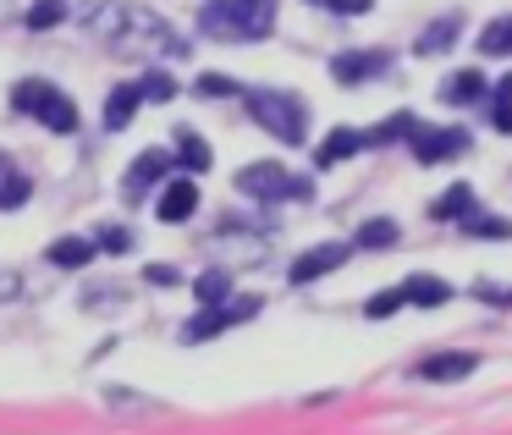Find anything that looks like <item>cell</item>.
<instances>
[{
  "label": "cell",
  "instance_id": "cell-1",
  "mask_svg": "<svg viewBox=\"0 0 512 435\" xmlns=\"http://www.w3.org/2000/svg\"><path fill=\"white\" fill-rule=\"evenodd\" d=\"M276 23V0H226L204 12V34L215 39H265Z\"/></svg>",
  "mask_w": 512,
  "mask_h": 435
},
{
  "label": "cell",
  "instance_id": "cell-2",
  "mask_svg": "<svg viewBox=\"0 0 512 435\" xmlns=\"http://www.w3.org/2000/svg\"><path fill=\"white\" fill-rule=\"evenodd\" d=\"M248 116H254L265 133H276L281 144H303V133H309V116H303V100L298 94H281V89H254L248 94Z\"/></svg>",
  "mask_w": 512,
  "mask_h": 435
},
{
  "label": "cell",
  "instance_id": "cell-3",
  "mask_svg": "<svg viewBox=\"0 0 512 435\" xmlns=\"http://www.w3.org/2000/svg\"><path fill=\"white\" fill-rule=\"evenodd\" d=\"M12 105H17V111H28V116H39L50 133H72V127H78V105H72L61 89H50L45 78L17 83V89H12Z\"/></svg>",
  "mask_w": 512,
  "mask_h": 435
},
{
  "label": "cell",
  "instance_id": "cell-4",
  "mask_svg": "<svg viewBox=\"0 0 512 435\" xmlns=\"http://www.w3.org/2000/svg\"><path fill=\"white\" fill-rule=\"evenodd\" d=\"M259 314V298H243V303H215V309H204L199 320H188L182 325V342H210L215 331H226V325H237V320H254Z\"/></svg>",
  "mask_w": 512,
  "mask_h": 435
},
{
  "label": "cell",
  "instance_id": "cell-5",
  "mask_svg": "<svg viewBox=\"0 0 512 435\" xmlns=\"http://www.w3.org/2000/svg\"><path fill=\"white\" fill-rule=\"evenodd\" d=\"M237 193H254V199H281V193H303V182H292L281 166L259 160V166H243V171H237Z\"/></svg>",
  "mask_w": 512,
  "mask_h": 435
},
{
  "label": "cell",
  "instance_id": "cell-6",
  "mask_svg": "<svg viewBox=\"0 0 512 435\" xmlns=\"http://www.w3.org/2000/svg\"><path fill=\"white\" fill-rule=\"evenodd\" d=\"M468 144V133L463 127H435V133H413V155L424 160V166H435V160H446V155H457V149Z\"/></svg>",
  "mask_w": 512,
  "mask_h": 435
},
{
  "label": "cell",
  "instance_id": "cell-7",
  "mask_svg": "<svg viewBox=\"0 0 512 435\" xmlns=\"http://www.w3.org/2000/svg\"><path fill=\"white\" fill-rule=\"evenodd\" d=\"M375 72H386V56H380V50H347V56L331 61V78H342V83H364V78H375Z\"/></svg>",
  "mask_w": 512,
  "mask_h": 435
},
{
  "label": "cell",
  "instance_id": "cell-8",
  "mask_svg": "<svg viewBox=\"0 0 512 435\" xmlns=\"http://www.w3.org/2000/svg\"><path fill=\"white\" fill-rule=\"evenodd\" d=\"M138 105H144V89H138V83H116V89L105 94V127H111V133H122V127L133 122Z\"/></svg>",
  "mask_w": 512,
  "mask_h": 435
},
{
  "label": "cell",
  "instance_id": "cell-9",
  "mask_svg": "<svg viewBox=\"0 0 512 435\" xmlns=\"http://www.w3.org/2000/svg\"><path fill=\"white\" fill-rule=\"evenodd\" d=\"M347 259V248H336V243H325V248H309L303 259H292V281L298 287H309L314 276H325V270H336Z\"/></svg>",
  "mask_w": 512,
  "mask_h": 435
},
{
  "label": "cell",
  "instance_id": "cell-10",
  "mask_svg": "<svg viewBox=\"0 0 512 435\" xmlns=\"http://www.w3.org/2000/svg\"><path fill=\"white\" fill-rule=\"evenodd\" d=\"M199 210V188H193V177H182V182H171L166 193H160V221H188V215Z\"/></svg>",
  "mask_w": 512,
  "mask_h": 435
},
{
  "label": "cell",
  "instance_id": "cell-11",
  "mask_svg": "<svg viewBox=\"0 0 512 435\" xmlns=\"http://www.w3.org/2000/svg\"><path fill=\"white\" fill-rule=\"evenodd\" d=\"M474 364H479L474 353H430L419 364V375L424 380H463V375H474Z\"/></svg>",
  "mask_w": 512,
  "mask_h": 435
},
{
  "label": "cell",
  "instance_id": "cell-12",
  "mask_svg": "<svg viewBox=\"0 0 512 435\" xmlns=\"http://www.w3.org/2000/svg\"><path fill=\"white\" fill-rule=\"evenodd\" d=\"M402 298L419 303V309H441V303L452 298V287H446L441 276H408L402 281Z\"/></svg>",
  "mask_w": 512,
  "mask_h": 435
},
{
  "label": "cell",
  "instance_id": "cell-13",
  "mask_svg": "<svg viewBox=\"0 0 512 435\" xmlns=\"http://www.w3.org/2000/svg\"><path fill=\"white\" fill-rule=\"evenodd\" d=\"M28 193H34L28 171H17L12 160L0 155V210H17V204H28Z\"/></svg>",
  "mask_w": 512,
  "mask_h": 435
},
{
  "label": "cell",
  "instance_id": "cell-14",
  "mask_svg": "<svg viewBox=\"0 0 512 435\" xmlns=\"http://www.w3.org/2000/svg\"><path fill=\"white\" fill-rule=\"evenodd\" d=\"M364 144H369V133H353V127H336V133L325 138L320 149H314V160H320V166H336V160H347L353 149H364Z\"/></svg>",
  "mask_w": 512,
  "mask_h": 435
},
{
  "label": "cell",
  "instance_id": "cell-15",
  "mask_svg": "<svg viewBox=\"0 0 512 435\" xmlns=\"http://www.w3.org/2000/svg\"><path fill=\"white\" fill-rule=\"evenodd\" d=\"M171 166H177V160H171V149H144V155H138L133 160V177H127V188H144V182H160V177H166V171Z\"/></svg>",
  "mask_w": 512,
  "mask_h": 435
},
{
  "label": "cell",
  "instance_id": "cell-16",
  "mask_svg": "<svg viewBox=\"0 0 512 435\" xmlns=\"http://www.w3.org/2000/svg\"><path fill=\"white\" fill-rule=\"evenodd\" d=\"M468 204H474V188L468 182H457V188H446L441 199H435V221H468Z\"/></svg>",
  "mask_w": 512,
  "mask_h": 435
},
{
  "label": "cell",
  "instance_id": "cell-17",
  "mask_svg": "<svg viewBox=\"0 0 512 435\" xmlns=\"http://www.w3.org/2000/svg\"><path fill=\"white\" fill-rule=\"evenodd\" d=\"M479 94H485V78H479V72H452V78L441 83L446 105H468V100H479Z\"/></svg>",
  "mask_w": 512,
  "mask_h": 435
},
{
  "label": "cell",
  "instance_id": "cell-18",
  "mask_svg": "<svg viewBox=\"0 0 512 435\" xmlns=\"http://www.w3.org/2000/svg\"><path fill=\"white\" fill-rule=\"evenodd\" d=\"M50 259H56L61 270H83L94 259V243H83V237H56V243H50Z\"/></svg>",
  "mask_w": 512,
  "mask_h": 435
},
{
  "label": "cell",
  "instance_id": "cell-19",
  "mask_svg": "<svg viewBox=\"0 0 512 435\" xmlns=\"http://www.w3.org/2000/svg\"><path fill=\"white\" fill-rule=\"evenodd\" d=\"M177 160H182V166H193V171H210V144L182 127V133H177Z\"/></svg>",
  "mask_w": 512,
  "mask_h": 435
},
{
  "label": "cell",
  "instance_id": "cell-20",
  "mask_svg": "<svg viewBox=\"0 0 512 435\" xmlns=\"http://www.w3.org/2000/svg\"><path fill=\"white\" fill-rule=\"evenodd\" d=\"M479 50H485V56H512V17H496V23L479 34Z\"/></svg>",
  "mask_w": 512,
  "mask_h": 435
},
{
  "label": "cell",
  "instance_id": "cell-21",
  "mask_svg": "<svg viewBox=\"0 0 512 435\" xmlns=\"http://www.w3.org/2000/svg\"><path fill=\"white\" fill-rule=\"evenodd\" d=\"M61 17H67V0H34V6H28V28H34V34L56 28Z\"/></svg>",
  "mask_w": 512,
  "mask_h": 435
},
{
  "label": "cell",
  "instance_id": "cell-22",
  "mask_svg": "<svg viewBox=\"0 0 512 435\" xmlns=\"http://www.w3.org/2000/svg\"><path fill=\"white\" fill-rule=\"evenodd\" d=\"M358 243H364V248H391V243H397V221H364Z\"/></svg>",
  "mask_w": 512,
  "mask_h": 435
},
{
  "label": "cell",
  "instance_id": "cell-23",
  "mask_svg": "<svg viewBox=\"0 0 512 435\" xmlns=\"http://www.w3.org/2000/svg\"><path fill=\"white\" fill-rule=\"evenodd\" d=\"M402 133H419V116H408V111H402V116H391V122L386 127H380V133H369V144H391V138H402Z\"/></svg>",
  "mask_w": 512,
  "mask_h": 435
},
{
  "label": "cell",
  "instance_id": "cell-24",
  "mask_svg": "<svg viewBox=\"0 0 512 435\" xmlns=\"http://www.w3.org/2000/svg\"><path fill=\"white\" fill-rule=\"evenodd\" d=\"M468 232L474 237H512V221H501V215H468Z\"/></svg>",
  "mask_w": 512,
  "mask_h": 435
},
{
  "label": "cell",
  "instance_id": "cell-25",
  "mask_svg": "<svg viewBox=\"0 0 512 435\" xmlns=\"http://www.w3.org/2000/svg\"><path fill=\"white\" fill-rule=\"evenodd\" d=\"M452 34H457V17H441V23H430V34L419 39V50H446Z\"/></svg>",
  "mask_w": 512,
  "mask_h": 435
},
{
  "label": "cell",
  "instance_id": "cell-26",
  "mask_svg": "<svg viewBox=\"0 0 512 435\" xmlns=\"http://www.w3.org/2000/svg\"><path fill=\"white\" fill-rule=\"evenodd\" d=\"M193 292H199V303H210V309H215V303L226 298V276H221V270H210V276L193 281Z\"/></svg>",
  "mask_w": 512,
  "mask_h": 435
},
{
  "label": "cell",
  "instance_id": "cell-27",
  "mask_svg": "<svg viewBox=\"0 0 512 435\" xmlns=\"http://www.w3.org/2000/svg\"><path fill=\"white\" fill-rule=\"evenodd\" d=\"M402 303H408V298H402V287L397 292H380V298H369V320H386V314L402 309Z\"/></svg>",
  "mask_w": 512,
  "mask_h": 435
},
{
  "label": "cell",
  "instance_id": "cell-28",
  "mask_svg": "<svg viewBox=\"0 0 512 435\" xmlns=\"http://www.w3.org/2000/svg\"><path fill=\"white\" fill-rule=\"evenodd\" d=\"M138 89H144V100H171V83L166 78H144Z\"/></svg>",
  "mask_w": 512,
  "mask_h": 435
},
{
  "label": "cell",
  "instance_id": "cell-29",
  "mask_svg": "<svg viewBox=\"0 0 512 435\" xmlns=\"http://www.w3.org/2000/svg\"><path fill=\"white\" fill-rule=\"evenodd\" d=\"M331 6H336V12H347V17H353V12H369V0H331Z\"/></svg>",
  "mask_w": 512,
  "mask_h": 435
},
{
  "label": "cell",
  "instance_id": "cell-30",
  "mask_svg": "<svg viewBox=\"0 0 512 435\" xmlns=\"http://www.w3.org/2000/svg\"><path fill=\"white\" fill-rule=\"evenodd\" d=\"M496 133H512V105H496Z\"/></svg>",
  "mask_w": 512,
  "mask_h": 435
},
{
  "label": "cell",
  "instance_id": "cell-31",
  "mask_svg": "<svg viewBox=\"0 0 512 435\" xmlns=\"http://www.w3.org/2000/svg\"><path fill=\"white\" fill-rule=\"evenodd\" d=\"M100 248H127V232H100Z\"/></svg>",
  "mask_w": 512,
  "mask_h": 435
},
{
  "label": "cell",
  "instance_id": "cell-32",
  "mask_svg": "<svg viewBox=\"0 0 512 435\" xmlns=\"http://www.w3.org/2000/svg\"><path fill=\"white\" fill-rule=\"evenodd\" d=\"M496 105H512V78H501V89H496Z\"/></svg>",
  "mask_w": 512,
  "mask_h": 435
},
{
  "label": "cell",
  "instance_id": "cell-33",
  "mask_svg": "<svg viewBox=\"0 0 512 435\" xmlns=\"http://www.w3.org/2000/svg\"><path fill=\"white\" fill-rule=\"evenodd\" d=\"M325 6H331V0H325Z\"/></svg>",
  "mask_w": 512,
  "mask_h": 435
}]
</instances>
